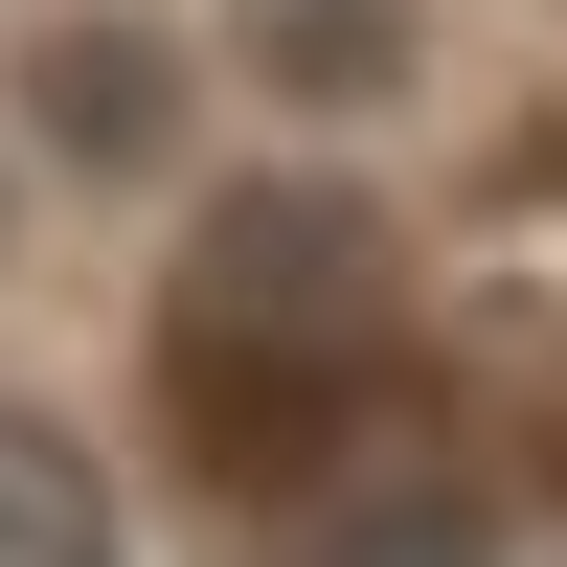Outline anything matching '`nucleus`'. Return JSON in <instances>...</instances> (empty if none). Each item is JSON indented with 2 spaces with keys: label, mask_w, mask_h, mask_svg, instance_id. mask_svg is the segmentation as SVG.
<instances>
[{
  "label": "nucleus",
  "mask_w": 567,
  "mask_h": 567,
  "mask_svg": "<svg viewBox=\"0 0 567 567\" xmlns=\"http://www.w3.org/2000/svg\"><path fill=\"white\" fill-rule=\"evenodd\" d=\"M409 341H432V272L341 182V136H296L272 182H205L159 250V432L205 477H341L386 432Z\"/></svg>",
  "instance_id": "obj_1"
},
{
  "label": "nucleus",
  "mask_w": 567,
  "mask_h": 567,
  "mask_svg": "<svg viewBox=\"0 0 567 567\" xmlns=\"http://www.w3.org/2000/svg\"><path fill=\"white\" fill-rule=\"evenodd\" d=\"M205 114H227V69L182 0H23V45H0V136L69 205H159L205 159Z\"/></svg>",
  "instance_id": "obj_2"
},
{
  "label": "nucleus",
  "mask_w": 567,
  "mask_h": 567,
  "mask_svg": "<svg viewBox=\"0 0 567 567\" xmlns=\"http://www.w3.org/2000/svg\"><path fill=\"white\" fill-rule=\"evenodd\" d=\"M182 23H205L227 114H272V136H386V114H432V0H182Z\"/></svg>",
  "instance_id": "obj_3"
},
{
  "label": "nucleus",
  "mask_w": 567,
  "mask_h": 567,
  "mask_svg": "<svg viewBox=\"0 0 567 567\" xmlns=\"http://www.w3.org/2000/svg\"><path fill=\"white\" fill-rule=\"evenodd\" d=\"M296 567H523V523H499L454 454H363V477L296 499Z\"/></svg>",
  "instance_id": "obj_4"
},
{
  "label": "nucleus",
  "mask_w": 567,
  "mask_h": 567,
  "mask_svg": "<svg viewBox=\"0 0 567 567\" xmlns=\"http://www.w3.org/2000/svg\"><path fill=\"white\" fill-rule=\"evenodd\" d=\"M0 567H136L114 454H91L69 409H23V386H0Z\"/></svg>",
  "instance_id": "obj_5"
},
{
  "label": "nucleus",
  "mask_w": 567,
  "mask_h": 567,
  "mask_svg": "<svg viewBox=\"0 0 567 567\" xmlns=\"http://www.w3.org/2000/svg\"><path fill=\"white\" fill-rule=\"evenodd\" d=\"M23 205H45V182H23V136H0V250H23Z\"/></svg>",
  "instance_id": "obj_6"
}]
</instances>
